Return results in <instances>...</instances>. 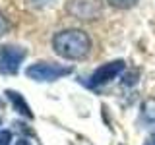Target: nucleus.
I'll return each instance as SVG.
<instances>
[{"label":"nucleus","instance_id":"nucleus-10","mask_svg":"<svg viewBox=\"0 0 155 145\" xmlns=\"http://www.w3.org/2000/svg\"><path fill=\"white\" fill-rule=\"evenodd\" d=\"M6 31H8V21H6V18L0 14V37H2Z\"/></svg>","mask_w":155,"mask_h":145},{"label":"nucleus","instance_id":"nucleus-6","mask_svg":"<svg viewBox=\"0 0 155 145\" xmlns=\"http://www.w3.org/2000/svg\"><path fill=\"white\" fill-rule=\"evenodd\" d=\"M6 97H8L10 101H12L14 108H16L21 116H25V118H33V112H31V108L27 106V103H25V99H23V95H21V93L8 89V91H6Z\"/></svg>","mask_w":155,"mask_h":145},{"label":"nucleus","instance_id":"nucleus-12","mask_svg":"<svg viewBox=\"0 0 155 145\" xmlns=\"http://www.w3.org/2000/svg\"><path fill=\"white\" fill-rule=\"evenodd\" d=\"M16 145H31V141H27V139H18Z\"/></svg>","mask_w":155,"mask_h":145},{"label":"nucleus","instance_id":"nucleus-1","mask_svg":"<svg viewBox=\"0 0 155 145\" xmlns=\"http://www.w3.org/2000/svg\"><path fill=\"white\" fill-rule=\"evenodd\" d=\"M52 48L68 60H81L91 52V39L81 29H64L52 37Z\"/></svg>","mask_w":155,"mask_h":145},{"label":"nucleus","instance_id":"nucleus-13","mask_svg":"<svg viewBox=\"0 0 155 145\" xmlns=\"http://www.w3.org/2000/svg\"><path fill=\"white\" fill-rule=\"evenodd\" d=\"M0 124H2V120H0Z\"/></svg>","mask_w":155,"mask_h":145},{"label":"nucleus","instance_id":"nucleus-9","mask_svg":"<svg viewBox=\"0 0 155 145\" xmlns=\"http://www.w3.org/2000/svg\"><path fill=\"white\" fill-rule=\"evenodd\" d=\"M10 141H12V134L10 132H0V145H10Z\"/></svg>","mask_w":155,"mask_h":145},{"label":"nucleus","instance_id":"nucleus-11","mask_svg":"<svg viewBox=\"0 0 155 145\" xmlns=\"http://www.w3.org/2000/svg\"><path fill=\"white\" fill-rule=\"evenodd\" d=\"M143 145H155V132H153L151 135H149V137H147V141H145Z\"/></svg>","mask_w":155,"mask_h":145},{"label":"nucleus","instance_id":"nucleus-3","mask_svg":"<svg viewBox=\"0 0 155 145\" xmlns=\"http://www.w3.org/2000/svg\"><path fill=\"white\" fill-rule=\"evenodd\" d=\"M23 58H25V48L16 47V45H4L0 48V74L16 76L19 72Z\"/></svg>","mask_w":155,"mask_h":145},{"label":"nucleus","instance_id":"nucleus-7","mask_svg":"<svg viewBox=\"0 0 155 145\" xmlns=\"http://www.w3.org/2000/svg\"><path fill=\"white\" fill-rule=\"evenodd\" d=\"M142 118L147 124H155V99L153 97L142 105Z\"/></svg>","mask_w":155,"mask_h":145},{"label":"nucleus","instance_id":"nucleus-8","mask_svg":"<svg viewBox=\"0 0 155 145\" xmlns=\"http://www.w3.org/2000/svg\"><path fill=\"white\" fill-rule=\"evenodd\" d=\"M107 2L110 4V6L114 8H120V10H126V8H132L138 4V0H107Z\"/></svg>","mask_w":155,"mask_h":145},{"label":"nucleus","instance_id":"nucleus-2","mask_svg":"<svg viewBox=\"0 0 155 145\" xmlns=\"http://www.w3.org/2000/svg\"><path fill=\"white\" fill-rule=\"evenodd\" d=\"M25 74L35 81H56L72 74V66H60L54 62H37V64H31L27 68Z\"/></svg>","mask_w":155,"mask_h":145},{"label":"nucleus","instance_id":"nucleus-5","mask_svg":"<svg viewBox=\"0 0 155 145\" xmlns=\"http://www.w3.org/2000/svg\"><path fill=\"white\" fill-rule=\"evenodd\" d=\"M124 68L126 64L122 60H113V62H107V64L99 66L89 77V87H101L109 83V81H113L116 76H120L124 72Z\"/></svg>","mask_w":155,"mask_h":145},{"label":"nucleus","instance_id":"nucleus-4","mask_svg":"<svg viewBox=\"0 0 155 145\" xmlns=\"http://www.w3.org/2000/svg\"><path fill=\"white\" fill-rule=\"evenodd\" d=\"M66 10L70 16L89 21V19H97L103 14V4L101 0H70Z\"/></svg>","mask_w":155,"mask_h":145}]
</instances>
